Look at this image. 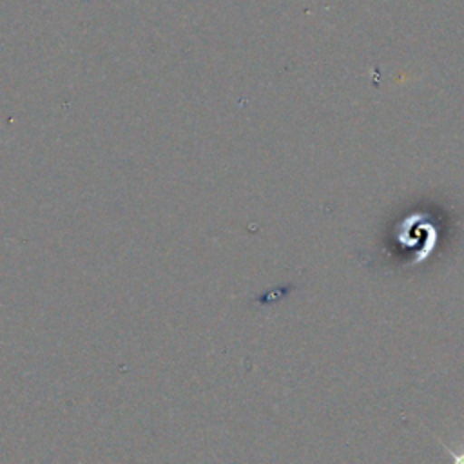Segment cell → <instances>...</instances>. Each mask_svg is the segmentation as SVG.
Returning <instances> with one entry per match:
<instances>
[{"label": "cell", "instance_id": "6da1fadb", "mask_svg": "<svg viewBox=\"0 0 464 464\" xmlns=\"http://www.w3.org/2000/svg\"><path fill=\"white\" fill-rule=\"evenodd\" d=\"M437 440L442 446V450L450 455L451 464H464V442H460L459 448H453V446H448L446 442H442L440 439H437Z\"/></svg>", "mask_w": 464, "mask_h": 464}]
</instances>
